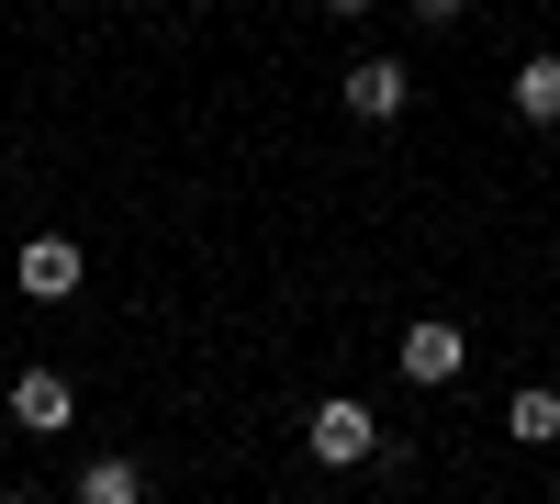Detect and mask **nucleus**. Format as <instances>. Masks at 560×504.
Masks as SVG:
<instances>
[{
	"label": "nucleus",
	"mask_w": 560,
	"mask_h": 504,
	"mask_svg": "<svg viewBox=\"0 0 560 504\" xmlns=\"http://www.w3.org/2000/svg\"><path fill=\"white\" fill-rule=\"evenodd\" d=\"M303 437H314V460H325V471H359V460H370V448H382V415H370V403H359V392H325Z\"/></svg>",
	"instance_id": "1"
},
{
	"label": "nucleus",
	"mask_w": 560,
	"mask_h": 504,
	"mask_svg": "<svg viewBox=\"0 0 560 504\" xmlns=\"http://www.w3.org/2000/svg\"><path fill=\"white\" fill-rule=\"evenodd\" d=\"M393 359H404V382H427V392H448L459 371H471V337H459L448 314H427V326H404V348H393Z\"/></svg>",
	"instance_id": "2"
},
{
	"label": "nucleus",
	"mask_w": 560,
	"mask_h": 504,
	"mask_svg": "<svg viewBox=\"0 0 560 504\" xmlns=\"http://www.w3.org/2000/svg\"><path fill=\"white\" fill-rule=\"evenodd\" d=\"M337 102H348L359 124H393V113L415 102V68H393V57H359V68L337 79Z\"/></svg>",
	"instance_id": "3"
},
{
	"label": "nucleus",
	"mask_w": 560,
	"mask_h": 504,
	"mask_svg": "<svg viewBox=\"0 0 560 504\" xmlns=\"http://www.w3.org/2000/svg\"><path fill=\"white\" fill-rule=\"evenodd\" d=\"M79 281H90L79 236H23V292H34V303H68Z\"/></svg>",
	"instance_id": "4"
},
{
	"label": "nucleus",
	"mask_w": 560,
	"mask_h": 504,
	"mask_svg": "<svg viewBox=\"0 0 560 504\" xmlns=\"http://www.w3.org/2000/svg\"><path fill=\"white\" fill-rule=\"evenodd\" d=\"M68 415H79L68 371H12V426H23V437H57Z\"/></svg>",
	"instance_id": "5"
},
{
	"label": "nucleus",
	"mask_w": 560,
	"mask_h": 504,
	"mask_svg": "<svg viewBox=\"0 0 560 504\" xmlns=\"http://www.w3.org/2000/svg\"><path fill=\"white\" fill-rule=\"evenodd\" d=\"M504 437H516V448H560V392H549V382H527L516 403H504Z\"/></svg>",
	"instance_id": "6"
},
{
	"label": "nucleus",
	"mask_w": 560,
	"mask_h": 504,
	"mask_svg": "<svg viewBox=\"0 0 560 504\" xmlns=\"http://www.w3.org/2000/svg\"><path fill=\"white\" fill-rule=\"evenodd\" d=\"M516 124H560V57H527L516 68Z\"/></svg>",
	"instance_id": "7"
},
{
	"label": "nucleus",
	"mask_w": 560,
	"mask_h": 504,
	"mask_svg": "<svg viewBox=\"0 0 560 504\" xmlns=\"http://www.w3.org/2000/svg\"><path fill=\"white\" fill-rule=\"evenodd\" d=\"M135 493H147L135 460H79V504H135Z\"/></svg>",
	"instance_id": "8"
},
{
	"label": "nucleus",
	"mask_w": 560,
	"mask_h": 504,
	"mask_svg": "<svg viewBox=\"0 0 560 504\" xmlns=\"http://www.w3.org/2000/svg\"><path fill=\"white\" fill-rule=\"evenodd\" d=\"M459 12H471V0H415V23H427V34H448Z\"/></svg>",
	"instance_id": "9"
},
{
	"label": "nucleus",
	"mask_w": 560,
	"mask_h": 504,
	"mask_svg": "<svg viewBox=\"0 0 560 504\" xmlns=\"http://www.w3.org/2000/svg\"><path fill=\"white\" fill-rule=\"evenodd\" d=\"M325 12H370V0H325Z\"/></svg>",
	"instance_id": "10"
}]
</instances>
